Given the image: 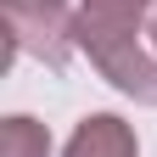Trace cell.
<instances>
[{"label":"cell","mask_w":157,"mask_h":157,"mask_svg":"<svg viewBox=\"0 0 157 157\" xmlns=\"http://www.w3.org/2000/svg\"><path fill=\"white\" fill-rule=\"evenodd\" d=\"M67 157H140V151H135V135H129L124 118L95 112V118H84V124L73 129Z\"/></svg>","instance_id":"3957f363"},{"label":"cell","mask_w":157,"mask_h":157,"mask_svg":"<svg viewBox=\"0 0 157 157\" xmlns=\"http://www.w3.org/2000/svg\"><path fill=\"white\" fill-rule=\"evenodd\" d=\"M6 34H11V56L28 51L51 67L67 62V45L78 39L62 0H6Z\"/></svg>","instance_id":"7a4b0ae2"},{"label":"cell","mask_w":157,"mask_h":157,"mask_svg":"<svg viewBox=\"0 0 157 157\" xmlns=\"http://www.w3.org/2000/svg\"><path fill=\"white\" fill-rule=\"evenodd\" d=\"M0 157H51V135L34 118H6L0 124Z\"/></svg>","instance_id":"277c9868"},{"label":"cell","mask_w":157,"mask_h":157,"mask_svg":"<svg viewBox=\"0 0 157 157\" xmlns=\"http://www.w3.org/2000/svg\"><path fill=\"white\" fill-rule=\"evenodd\" d=\"M151 45H157V28H151Z\"/></svg>","instance_id":"5b68a950"},{"label":"cell","mask_w":157,"mask_h":157,"mask_svg":"<svg viewBox=\"0 0 157 157\" xmlns=\"http://www.w3.org/2000/svg\"><path fill=\"white\" fill-rule=\"evenodd\" d=\"M73 34L90 51V62L124 95L157 107V62L135 45V34H140V0H78Z\"/></svg>","instance_id":"6da1fadb"}]
</instances>
